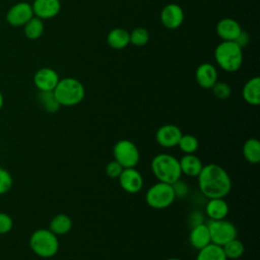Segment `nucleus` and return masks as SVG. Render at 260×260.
I'll return each mask as SVG.
<instances>
[{"label": "nucleus", "instance_id": "obj_30", "mask_svg": "<svg viewBox=\"0 0 260 260\" xmlns=\"http://www.w3.org/2000/svg\"><path fill=\"white\" fill-rule=\"evenodd\" d=\"M213 94L219 100H226L232 94L231 86L224 81H216L215 84L211 87Z\"/></svg>", "mask_w": 260, "mask_h": 260}, {"label": "nucleus", "instance_id": "obj_32", "mask_svg": "<svg viewBox=\"0 0 260 260\" xmlns=\"http://www.w3.org/2000/svg\"><path fill=\"white\" fill-rule=\"evenodd\" d=\"M123 167L115 159L108 162L106 166V174L112 179H118L123 171Z\"/></svg>", "mask_w": 260, "mask_h": 260}, {"label": "nucleus", "instance_id": "obj_28", "mask_svg": "<svg viewBox=\"0 0 260 260\" xmlns=\"http://www.w3.org/2000/svg\"><path fill=\"white\" fill-rule=\"evenodd\" d=\"M178 146L185 154H191L198 149L199 142L198 139L191 134H182Z\"/></svg>", "mask_w": 260, "mask_h": 260}, {"label": "nucleus", "instance_id": "obj_17", "mask_svg": "<svg viewBox=\"0 0 260 260\" xmlns=\"http://www.w3.org/2000/svg\"><path fill=\"white\" fill-rule=\"evenodd\" d=\"M189 241L191 246L197 250H200L210 244L211 241L207 224L201 222L193 225L189 235Z\"/></svg>", "mask_w": 260, "mask_h": 260}, {"label": "nucleus", "instance_id": "obj_4", "mask_svg": "<svg viewBox=\"0 0 260 260\" xmlns=\"http://www.w3.org/2000/svg\"><path fill=\"white\" fill-rule=\"evenodd\" d=\"M150 167L155 178L162 183L172 185L180 180L182 176L179 159L169 153L155 155L151 160Z\"/></svg>", "mask_w": 260, "mask_h": 260}, {"label": "nucleus", "instance_id": "obj_36", "mask_svg": "<svg viewBox=\"0 0 260 260\" xmlns=\"http://www.w3.org/2000/svg\"><path fill=\"white\" fill-rule=\"evenodd\" d=\"M3 104H4V98H3V94H2V92H1V90H0V110H1L2 107H3Z\"/></svg>", "mask_w": 260, "mask_h": 260}, {"label": "nucleus", "instance_id": "obj_15", "mask_svg": "<svg viewBox=\"0 0 260 260\" xmlns=\"http://www.w3.org/2000/svg\"><path fill=\"white\" fill-rule=\"evenodd\" d=\"M217 70L214 65L210 63L200 64L195 71V79L198 85L205 89H211V87L217 81Z\"/></svg>", "mask_w": 260, "mask_h": 260}, {"label": "nucleus", "instance_id": "obj_14", "mask_svg": "<svg viewBox=\"0 0 260 260\" xmlns=\"http://www.w3.org/2000/svg\"><path fill=\"white\" fill-rule=\"evenodd\" d=\"M34 15L45 20L56 17L61 10L60 0H34L32 4Z\"/></svg>", "mask_w": 260, "mask_h": 260}, {"label": "nucleus", "instance_id": "obj_2", "mask_svg": "<svg viewBox=\"0 0 260 260\" xmlns=\"http://www.w3.org/2000/svg\"><path fill=\"white\" fill-rule=\"evenodd\" d=\"M214 59L222 70L236 72L243 64V49L234 41H222L214 50Z\"/></svg>", "mask_w": 260, "mask_h": 260}, {"label": "nucleus", "instance_id": "obj_34", "mask_svg": "<svg viewBox=\"0 0 260 260\" xmlns=\"http://www.w3.org/2000/svg\"><path fill=\"white\" fill-rule=\"evenodd\" d=\"M172 186H173L176 197L184 198L188 194V186L185 184V182L178 180L177 182L172 184Z\"/></svg>", "mask_w": 260, "mask_h": 260}, {"label": "nucleus", "instance_id": "obj_24", "mask_svg": "<svg viewBox=\"0 0 260 260\" xmlns=\"http://www.w3.org/2000/svg\"><path fill=\"white\" fill-rule=\"evenodd\" d=\"M196 260H228L222 247L213 243L208 244L199 250Z\"/></svg>", "mask_w": 260, "mask_h": 260}, {"label": "nucleus", "instance_id": "obj_33", "mask_svg": "<svg viewBox=\"0 0 260 260\" xmlns=\"http://www.w3.org/2000/svg\"><path fill=\"white\" fill-rule=\"evenodd\" d=\"M13 228V220L10 215L0 212V235L9 233Z\"/></svg>", "mask_w": 260, "mask_h": 260}, {"label": "nucleus", "instance_id": "obj_31", "mask_svg": "<svg viewBox=\"0 0 260 260\" xmlns=\"http://www.w3.org/2000/svg\"><path fill=\"white\" fill-rule=\"evenodd\" d=\"M13 185V179L10 173L3 169L0 168V195L7 193Z\"/></svg>", "mask_w": 260, "mask_h": 260}, {"label": "nucleus", "instance_id": "obj_29", "mask_svg": "<svg viewBox=\"0 0 260 260\" xmlns=\"http://www.w3.org/2000/svg\"><path fill=\"white\" fill-rule=\"evenodd\" d=\"M149 41V32L144 27H135L130 32V43L136 47H142Z\"/></svg>", "mask_w": 260, "mask_h": 260}, {"label": "nucleus", "instance_id": "obj_10", "mask_svg": "<svg viewBox=\"0 0 260 260\" xmlns=\"http://www.w3.org/2000/svg\"><path fill=\"white\" fill-rule=\"evenodd\" d=\"M118 179L121 188L130 194L139 192L143 187V178L135 168L123 169Z\"/></svg>", "mask_w": 260, "mask_h": 260}, {"label": "nucleus", "instance_id": "obj_8", "mask_svg": "<svg viewBox=\"0 0 260 260\" xmlns=\"http://www.w3.org/2000/svg\"><path fill=\"white\" fill-rule=\"evenodd\" d=\"M206 224L209 231L210 241L215 245L222 247L228 242L237 238L238 233L235 224L224 218L218 220L210 219Z\"/></svg>", "mask_w": 260, "mask_h": 260}, {"label": "nucleus", "instance_id": "obj_21", "mask_svg": "<svg viewBox=\"0 0 260 260\" xmlns=\"http://www.w3.org/2000/svg\"><path fill=\"white\" fill-rule=\"evenodd\" d=\"M108 45L115 50H122L130 44V32L122 27L111 29L107 36Z\"/></svg>", "mask_w": 260, "mask_h": 260}, {"label": "nucleus", "instance_id": "obj_23", "mask_svg": "<svg viewBox=\"0 0 260 260\" xmlns=\"http://www.w3.org/2000/svg\"><path fill=\"white\" fill-rule=\"evenodd\" d=\"M72 228L71 218L64 213H59L55 215L50 222L49 230L56 236H62L67 234Z\"/></svg>", "mask_w": 260, "mask_h": 260}, {"label": "nucleus", "instance_id": "obj_6", "mask_svg": "<svg viewBox=\"0 0 260 260\" xmlns=\"http://www.w3.org/2000/svg\"><path fill=\"white\" fill-rule=\"evenodd\" d=\"M176 199L173 186L171 184L158 182L152 185L145 194L146 203L154 209L169 207Z\"/></svg>", "mask_w": 260, "mask_h": 260}, {"label": "nucleus", "instance_id": "obj_25", "mask_svg": "<svg viewBox=\"0 0 260 260\" xmlns=\"http://www.w3.org/2000/svg\"><path fill=\"white\" fill-rule=\"evenodd\" d=\"M23 34L28 40H37L42 37L45 26L43 19L34 16L23 26Z\"/></svg>", "mask_w": 260, "mask_h": 260}, {"label": "nucleus", "instance_id": "obj_13", "mask_svg": "<svg viewBox=\"0 0 260 260\" xmlns=\"http://www.w3.org/2000/svg\"><path fill=\"white\" fill-rule=\"evenodd\" d=\"M182 136L181 129L174 124H166L160 126L156 133V142L165 148H171L178 145V142Z\"/></svg>", "mask_w": 260, "mask_h": 260}, {"label": "nucleus", "instance_id": "obj_26", "mask_svg": "<svg viewBox=\"0 0 260 260\" xmlns=\"http://www.w3.org/2000/svg\"><path fill=\"white\" fill-rule=\"evenodd\" d=\"M38 101L41 107L48 113H56L60 109V104L52 91H39Z\"/></svg>", "mask_w": 260, "mask_h": 260}, {"label": "nucleus", "instance_id": "obj_20", "mask_svg": "<svg viewBox=\"0 0 260 260\" xmlns=\"http://www.w3.org/2000/svg\"><path fill=\"white\" fill-rule=\"evenodd\" d=\"M179 164L181 173L188 177H197L203 168L201 159L194 153L183 155L179 160Z\"/></svg>", "mask_w": 260, "mask_h": 260}, {"label": "nucleus", "instance_id": "obj_1", "mask_svg": "<svg viewBox=\"0 0 260 260\" xmlns=\"http://www.w3.org/2000/svg\"><path fill=\"white\" fill-rule=\"evenodd\" d=\"M197 178L201 193L209 199L223 198L232 189V180L229 174L216 164L203 166Z\"/></svg>", "mask_w": 260, "mask_h": 260}, {"label": "nucleus", "instance_id": "obj_22", "mask_svg": "<svg viewBox=\"0 0 260 260\" xmlns=\"http://www.w3.org/2000/svg\"><path fill=\"white\" fill-rule=\"evenodd\" d=\"M242 151L245 159L248 162L256 165L260 161V142L257 138L247 139L244 142Z\"/></svg>", "mask_w": 260, "mask_h": 260}, {"label": "nucleus", "instance_id": "obj_11", "mask_svg": "<svg viewBox=\"0 0 260 260\" xmlns=\"http://www.w3.org/2000/svg\"><path fill=\"white\" fill-rule=\"evenodd\" d=\"M160 22L169 29L180 27L184 21V11L179 4L169 3L160 11Z\"/></svg>", "mask_w": 260, "mask_h": 260}, {"label": "nucleus", "instance_id": "obj_35", "mask_svg": "<svg viewBox=\"0 0 260 260\" xmlns=\"http://www.w3.org/2000/svg\"><path fill=\"white\" fill-rule=\"evenodd\" d=\"M249 41H250V37H249L248 32L242 29V31L240 32V35L238 36V38L234 42L236 44H238L242 49H244L249 44Z\"/></svg>", "mask_w": 260, "mask_h": 260}, {"label": "nucleus", "instance_id": "obj_5", "mask_svg": "<svg viewBox=\"0 0 260 260\" xmlns=\"http://www.w3.org/2000/svg\"><path fill=\"white\" fill-rule=\"evenodd\" d=\"M29 247L36 255L42 258H50L57 254L59 241L57 236L50 230L40 229L31 234Z\"/></svg>", "mask_w": 260, "mask_h": 260}, {"label": "nucleus", "instance_id": "obj_16", "mask_svg": "<svg viewBox=\"0 0 260 260\" xmlns=\"http://www.w3.org/2000/svg\"><path fill=\"white\" fill-rule=\"evenodd\" d=\"M215 30L222 41H235L242 31V27L236 19L224 17L217 22Z\"/></svg>", "mask_w": 260, "mask_h": 260}, {"label": "nucleus", "instance_id": "obj_3", "mask_svg": "<svg viewBox=\"0 0 260 260\" xmlns=\"http://www.w3.org/2000/svg\"><path fill=\"white\" fill-rule=\"evenodd\" d=\"M53 92L61 107L76 106L82 102L85 95L83 84L81 81L73 77L60 79Z\"/></svg>", "mask_w": 260, "mask_h": 260}, {"label": "nucleus", "instance_id": "obj_18", "mask_svg": "<svg viewBox=\"0 0 260 260\" xmlns=\"http://www.w3.org/2000/svg\"><path fill=\"white\" fill-rule=\"evenodd\" d=\"M205 212L211 220L223 219L229 213V204L223 198H211L205 206Z\"/></svg>", "mask_w": 260, "mask_h": 260}, {"label": "nucleus", "instance_id": "obj_12", "mask_svg": "<svg viewBox=\"0 0 260 260\" xmlns=\"http://www.w3.org/2000/svg\"><path fill=\"white\" fill-rule=\"evenodd\" d=\"M34 84L39 91H52L56 87L60 78L54 69L43 67L36 71L34 75Z\"/></svg>", "mask_w": 260, "mask_h": 260}, {"label": "nucleus", "instance_id": "obj_19", "mask_svg": "<svg viewBox=\"0 0 260 260\" xmlns=\"http://www.w3.org/2000/svg\"><path fill=\"white\" fill-rule=\"evenodd\" d=\"M242 95L245 102L251 106L260 104V78L258 76L250 78L242 89Z\"/></svg>", "mask_w": 260, "mask_h": 260}, {"label": "nucleus", "instance_id": "obj_27", "mask_svg": "<svg viewBox=\"0 0 260 260\" xmlns=\"http://www.w3.org/2000/svg\"><path fill=\"white\" fill-rule=\"evenodd\" d=\"M222 250H223V253H224L226 259L236 260L243 256V254L245 252V246L240 240H238L236 238V239L228 242L226 244H224L222 246Z\"/></svg>", "mask_w": 260, "mask_h": 260}, {"label": "nucleus", "instance_id": "obj_7", "mask_svg": "<svg viewBox=\"0 0 260 260\" xmlns=\"http://www.w3.org/2000/svg\"><path fill=\"white\" fill-rule=\"evenodd\" d=\"M114 159L117 160L124 169L135 168L139 162L140 153L134 142L128 139H121L113 147Z\"/></svg>", "mask_w": 260, "mask_h": 260}, {"label": "nucleus", "instance_id": "obj_37", "mask_svg": "<svg viewBox=\"0 0 260 260\" xmlns=\"http://www.w3.org/2000/svg\"><path fill=\"white\" fill-rule=\"evenodd\" d=\"M165 260H183V259H180V258H176V257H172V258H167Z\"/></svg>", "mask_w": 260, "mask_h": 260}, {"label": "nucleus", "instance_id": "obj_9", "mask_svg": "<svg viewBox=\"0 0 260 260\" xmlns=\"http://www.w3.org/2000/svg\"><path fill=\"white\" fill-rule=\"evenodd\" d=\"M31 4L28 2H17L13 4L6 13V21L14 27L23 26L31 17H34Z\"/></svg>", "mask_w": 260, "mask_h": 260}]
</instances>
